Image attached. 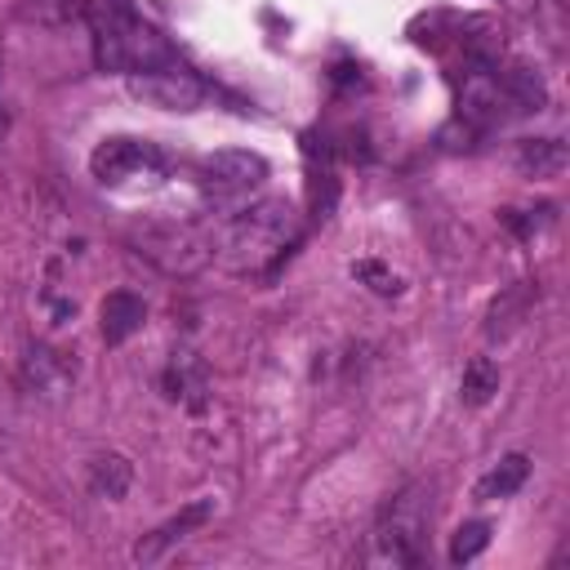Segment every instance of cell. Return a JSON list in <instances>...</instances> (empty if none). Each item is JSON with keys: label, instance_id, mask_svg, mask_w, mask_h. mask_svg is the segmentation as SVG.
Returning <instances> with one entry per match:
<instances>
[{"label": "cell", "instance_id": "cell-1", "mask_svg": "<svg viewBox=\"0 0 570 570\" xmlns=\"http://www.w3.org/2000/svg\"><path fill=\"white\" fill-rule=\"evenodd\" d=\"M67 18H80L89 27L98 71L138 76L178 62L174 45L129 0H67Z\"/></svg>", "mask_w": 570, "mask_h": 570}, {"label": "cell", "instance_id": "cell-2", "mask_svg": "<svg viewBox=\"0 0 570 570\" xmlns=\"http://www.w3.org/2000/svg\"><path fill=\"white\" fill-rule=\"evenodd\" d=\"M298 232V218H294V205L281 200V196H267L249 209H240L223 236L214 240V254L227 272L236 276H254V272H267L294 240Z\"/></svg>", "mask_w": 570, "mask_h": 570}, {"label": "cell", "instance_id": "cell-3", "mask_svg": "<svg viewBox=\"0 0 570 570\" xmlns=\"http://www.w3.org/2000/svg\"><path fill=\"white\" fill-rule=\"evenodd\" d=\"M129 249L138 258H147L156 272H165V276H196L214 258V236L205 227H196V223L151 218V223H138L129 232Z\"/></svg>", "mask_w": 570, "mask_h": 570}, {"label": "cell", "instance_id": "cell-4", "mask_svg": "<svg viewBox=\"0 0 570 570\" xmlns=\"http://www.w3.org/2000/svg\"><path fill=\"white\" fill-rule=\"evenodd\" d=\"M428 521H432L428 485H405L383 508V517L374 525V561H383V566H419L423 561Z\"/></svg>", "mask_w": 570, "mask_h": 570}, {"label": "cell", "instance_id": "cell-5", "mask_svg": "<svg viewBox=\"0 0 570 570\" xmlns=\"http://www.w3.org/2000/svg\"><path fill=\"white\" fill-rule=\"evenodd\" d=\"M89 174L102 187H125V183H151L165 174V156L142 142V138H102L89 156Z\"/></svg>", "mask_w": 570, "mask_h": 570}, {"label": "cell", "instance_id": "cell-6", "mask_svg": "<svg viewBox=\"0 0 570 570\" xmlns=\"http://www.w3.org/2000/svg\"><path fill=\"white\" fill-rule=\"evenodd\" d=\"M129 80V94L160 107V111H196L209 94V85L187 71L183 62H169V67H156V71H138V76H125Z\"/></svg>", "mask_w": 570, "mask_h": 570}, {"label": "cell", "instance_id": "cell-7", "mask_svg": "<svg viewBox=\"0 0 570 570\" xmlns=\"http://www.w3.org/2000/svg\"><path fill=\"white\" fill-rule=\"evenodd\" d=\"M267 178V160L258 151H240V147H223L214 156L200 160V187L214 200H240L254 187H263Z\"/></svg>", "mask_w": 570, "mask_h": 570}, {"label": "cell", "instance_id": "cell-8", "mask_svg": "<svg viewBox=\"0 0 570 570\" xmlns=\"http://www.w3.org/2000/svg\"><path fill=\"white\" fill-rule=\"evenodd\" d=\"M214 517V499H191V503H183L169 521H160L151 534H142L138 543H134V561H142V566H151V561H160L174 543H183L187 534H196L205 521Z\"/></svg>", "mask_w": 570, "mask_h": 570}, {"label": "cell", "instance_id": "cell-9", "mask_svg": "<svg viewBox=\"0 0 570 570\" xmlns=\"http://www.w3.org/2000/svg\"><path fill=\"white\" fill-rule=\"evenodd\" d=\"M459 111L476 125H494L503 120L512 107L503 98V85H499V67H472L463 76V89H459Z\"/></svg>", "mask_w": 570, "mask_h": 570}, {"label": "cell", "instance_id": "cell-10", "mask_svg": "<svg viewBox=\"0 0 570 570\" xmlns=\"http://www.w3.org/2000/svg\"><path fill=\"white\" fill-rule=\"evenodd\" d=\"M76 379V361L67 356V352H58V347H31L27 352V361H22V383L31 387V392H45V396H58L67 383Z\"/></svg>", "mask_w": 570, "mask_h": 570}, {"label": "cell", "instance_id": "cell-11", "mask_svg": "<svg viewBox=\"0 0 570 570\" xmlns=\"http://www.w3.org/2000/svg\"><path fill=\"white\" fill-rule=\"evenodd\" d=\"M534 303H539V285H534V281L508 285V289L490 303V312H485V338H508V334L530 316Z\"/></svg>", "mask_w": 570, "mask_h": 570}, {"label": "cell", "instance_id": "cell-12", "mask_svg": "<svg viewBox=\"0 0 570 570\" xmlns=\"http://www.w3.org/2000/svg\"><path fill=\"white\" fill-rule=\"evenodd\" d=\"M98 316H102V338H107V347H120L125 338H134V334L147 325V303H142L138 294H129V289H116V294L102 298Z\"/></svg>", "mask_w": 570, "mask_h": 570}, {"label": "cell", "instance_id": "cell-13", "mask_svg": "<svg viewBox=\"0 0 570 570\" xmlns=\"http://www.w3.org/2000/svg\"><path fill=\"white\" fill-rule=\"evenodd\" d=\"M566 165H570V151L561 138H530L517 147V169L525 178H557L566 174Z\"/></svg>", "mask_w": 570, "mask_h": 570}, {"label": "cell", "instance_id": "cell-14", "mask_svg": "<svg viewBox=\"0 0 570 570\" xmlns=\"http://www.w3.org/2000/svg\"><path fill=\"white\" fill-rule=\"evenodd\" d=\"M129 485H134V463H129L125 454L107 450V454H98V459L89 463V490H94L98 499H125Z\"/></svg>", "mask_w": 570, "mask_h": 570}, {"label": "cell", "instance_id": "cell-15", "mask_svg": "<svg viewBox=\"0 0 570 570\" xmlns=\"http://www.w3.org/2000/svg\"><path fill=\"white\" fill-rule=\"evenodd\" d=\"M499 85H503V98H508L512 111H539L548 102V89H543V80H539L534 67L512 62L508 71H499Z\"/></svg>", "mask_w": 570, "mask_h": 570}, {"label": "cell", "instance_id": "cell-16", "mask_svg": "<svg viewBox=\"0 0 570 570\" xmlns=\"http://www.w3.org/2000/svg\"><path fill=\"white\" fill-rule=\"evenodd\" d=\"M530 476V459L525 454H503L481 481H476V499H512Z\"/></svg>", "mask_w": 570, "mask_h": 570}, {"label": "cell", "instance_id": "cell-17", "mask_svg": "<svg viewBox=\"0 0 570 570\" xmlns=\"http://www.w3.org/2000/svg\"><path fill=\"white\" fill-rule=\"evenodd\" d=\"M494 392H499V365H494L490 356H472V361L463 365V379H459L463 405H485Z\"/></svg>", "mask_w": 570, "mask_h": 570}, {"label": "cell", "instance_id": "cell-18", "mask_svg": "<svg viewBox=\"0 0 570 570\" xmlns=\"http://www.w3.org/2000/svg\"><path fill=\"white\" fill-rule=\"evenodd\" d=\"M485 548H490V521H463V525L450 534V561H454V566L476 561Z\"/></svg>", "mask_w": 570, "mask_h": 570}, {"label": "cell", "instance_id": "cell-19", "mask_svg": "<svg viewBox=\"0 0 570 570\" xmlns=\"http://www.w3.org/2000/svg\"><path fill=\"white\" fill-rule=\"evenodd\" d=\"M352 276H356V281H365L374 294H396V289H401V276H396V272H387V267H383V263H374V258L352 263Z\"/></svg>", "mask_w": 570, "mask_h": 570}, {"label": "cell", "instance_id": "cell-20", "mask_svg": "<svg viewBox=\"0 0 570 570\" xmlns=\"http://www.w3.org/2000/svg\"><path fill=\"white\" fill-rule=\"evenodd\" d=\"M27 9H31L36 18H45V22L67 18V0H27Z\"/></svg>", "mask_w": 570, "mask_h": 570}, {"label": "cell", "instance_id": "cell-21", "mask_svg": "<svg viewBox=\"0 0 570 570\" xmlns=\"http://www.w3.org/2000/svg\"><path fill=\"white\" fill-rule=\"evenodd\" d=\"M0 134H4V107H0Z\"/></svg>", "mask_w": 570, "mask_h": 570}]
</instances>
